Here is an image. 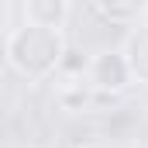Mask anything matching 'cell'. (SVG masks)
Segmentation results:
<instances>
[{"label":"cell","mask_w":148,"mask_h":148,"mask_svg":"<svg viewBox=\"0 0 148 148\" xmlns=\"http://www.w3.org/2000/svg\"><path fill=\"white\" fill-rule=\"evenodd\" d=\"M66 41L59 28H45V24H31L24 21L21 28H14L7 35V62L14 73L24 79H48L59 73Z\"/></svg>","instance_id":"1"},{"label":"cell","mask_w":148,"mask_h":148,"mask_svg":"<svg viewBox=\"0 0 148 148\" xmlns=\"http://www.w3.org/2000/svg\"><path fill=\"white\" fill-rule=\"evenodd\" d=\"M131 79H134V69H131V62H127L124 52H100V55H93L90 86L97 93H110L114 97V93L127 90Z\"/></svg>","instance_id":"2"},{"label":"cell","mask_w":148,"mask_h":148,"mask_svg":"<svg viewBox=\"0 0 148 148\" xmlns=\"http://www.w3.org/2000/svg\"><path fill=\"white\" fill-rule=\"evenodd\" d=\"M24 14L31 24L62 28L69 17V0H24Z\"/></svg>","instance_id":"3"},{"label":"cell","mask_w":148,"mask_h":148,"mask_svg":"<svg viewBox=\"0 0 148 148\" xmlns=\"http://www.w3.org/2000/svg\"><path fill=\"white\" fill-rule=\"evenodd\" d=\"M90 69H93V55L83 52V48L66 45L62 62H59V73H55V76H62L66 83H79V79H90Z\"/></svg>","instance_id":"4"},{"label":"cell","mask_w":148,"mask_h":148,"mask_svg":"<svg viewBox=\"0 0 148 148\" xmlns=\"http://www.w3.org/2000/svg\"><path fill=\"white\" fill-rule=\"evenodd\" d=\"M93 3L107 21H117V24H131L148 10V0H93Z\"/></svg>","instance_id":"5"},{"label":"cell","mask_w":148,"mask_h":148,"mask_svg":"<svg viewBox=\"0 0 148 148\" xmlns=\"http://www.w3.org/2000/svg\"><path fill=\"white\" fill-rule=\"evenodd\" d=\"M124 55H127V62H131L134 76H138V79H148V24H141V28L131 31Z\"/></svg>","instance_id":"6"},{"label":"cell","mask_w":148,"mask_h":148,"mask_svg":"<svg viewBox=\"0 0 148 148\" xmlns=\"http://www.w3.org/2000/svg\"><path fill=\"white\" fill-rule=\"evenodd\" d=\"M55 100H59L62 110H86L97 97H93V86L79 79V83H62L59 93H55Z\"/></svg>","instance_id":"7"}]
</instances>
